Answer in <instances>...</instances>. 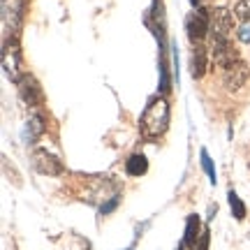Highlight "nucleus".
<instances>
[{
  "label": "nucleus",
  "mask_w": 250,
  "mask_h": 250,
  "mask_svg": "<svg viewBox=\"0 0 250 250\" xmlns=\"http://www.w3.org/2000/svg\"><path fill=\"white\" fill-rule=\"evenodd\" d=\"M167 127H169V104H167V100L153 98L144 109L139 130L146 139H158L167 132Z\"/></svg>",
  "instance_id": "1"
},
{
  "label": "nucleus",
  "mask_w": 250,
  "mask_h": 250,
  "mask_svg": "<svg viewBox=\"0 0 250 250\" xmlns=\"http://www.w3.org/2000/svg\"><path fill=\"white\" fill-rule=\"evenodd\" d=\"M186 30H188V37H190V42H202L206 37V33L211 30V12H206V9H195L192 14H188L186 19Z\"/></svg>",
  "instance_id": "2"
},
{
  "label": "nucleus",
  "mask_w": 250,
  "mask_h": 250,
  "mask_svg": "<svg viewBox=\"0 0 250 250\" xmlns=\"http://www.w3.org/2000/svg\"><path fill=\"white\" fill-rule=\"evenodd\" d=\"M26 12V0H2V26L9 33H17Z\"/></svg>",
  "instance_id": "3"
},
{
  "label": "nucleus",
  "mask_w": 250,
  "mask_h": 250,
  "mask_svg": "<svg viewBox=\"0 0 250 250\" xmlns=\"http://www.w3.org/2000/svg\"><path fill=\"white\" fill-rule=\"evenodd\" d=\"M232 30H234L232 12L225 7L211 9V33H213V40H229Z\"/></svg>",
  "instance_id": "4"
},
{
  "label": "nucleus",
  "mask_w": 250,
  "mask_h": 250,
  "mask_svg": "<svg viewBox=\"0 0 250 250\" xmlns=\"http://www.w3.org/2000/svg\"><path fill=\"white\" fill-rule=\"evenodd\" d=\"M211 49H213V62L223 70L232 67L234 62H239V54H236V49L232 46L229 40H213Z\"/></svg>",
  "instance_id": "5"
},
{
  "label": "nucleus",
  "mask_w": 250,
  "mask_h": 250,
  "mask_svg": "<svg viewBox=\"0 0 250 250\" xmlns=\"http://www.w3.org/2000/svg\"><path fill=\"white\" fill-rule=\"evenodd\" d=\"M17 86H19V95H21V100H23L26 104H33V107L42 104L44 98H42V88H40V83L35 81V77L23 74V77H19Z\"/></svg>",
  "instance_id": "6"
},
{
  "label": "nucleus",
  "mask_w": 250,
  "mask_h": 250,
  "mask_svg": "<svg viewBox=\"0 0 250 250\" xmlns=\"http://www.w3.org/2000/svg\"><path fill=\"white\" fill-rule=\"evenodd\" d=\"M33 165H35V169L40 171V174H49V176L62 174V162L58 160L56 155H51L49 151H44V148H37V151L33 153Z\"/></svg>",
  "instance_id": "7"
},
{
  "label": "nucleus",
  "mask_w": 250,
  "mask_h": 250,
  "mask_svg": "<svg viewBox=\"0 0 250 250\" xmlns=\"http://www.w3.org/2000/svg\"><path fill=\"white\" fill-rule=\"evenodd\" d=\"M19 62H21V54H19L17 40L5 37V46H2V67L14 81H19Z\"/></svg>",
  "instance_id": "8"
},
{
  "label": "nucleus",
  "mask_w": 250,
  "mask_h": 250,
  "mask_svg": "<svg viewBox=\"0 0 250 250\" xmlns=\"http://www.w3.org/2000/svg\"><path fill=\"white\" fill-rule=\"evenodd\" d=\"M250 77V70H248V65L246 62H234L232 67H227L225 70V77H223V81H225V86L229 90H239L246 83V79Z\"/></svg>",
  "instance_id": "9"
},
{
  "label": "nucleus",
  "mask_w": 250,
  "mask_h": 250,
  "mask_svg": "<svg viewBox=\"0 0 250 250\" xmlns=\"http://www.w3.org/2000/svg\"><path fill=\"white\" fill-rule=\"evenodd\" d=\"M197 239H202V236H199V218L192 213V215H188V220H186L183 246H186V248H197Z\"/></svg>",
  "instance_id": "10"
},
{
  "label": "nucleus",
  "mask_w": 250,
  "mask_h": 250,
  "mask_svg": "<svg viewBox=\"0 0 250 250\" xmlns=\"http://www.w3.org/2000/svg\"><path fill=\"white\" fill-rule=\"evenodd\" d=\"M42 132H44V118L40 116V114H35V116L26 123V127H23V142L33 144Z\"/></svg>",
  "instance_id": "11"
},
{
  "label": "nucleus",
  "mask_w": 250,
  "mask_h": 250,
  "mask_svg": "<svg viewBox=\"0 0 250 250\" xmlns=\"http://www.w3.org/2000/svg\"><path fill=\"white\" fill-rule=\"evenodd\" d=\"M146 169H148V160H146V155H139V153L125 162V171L130 176H142V174H146Z\"/></svg>",
  "instance_id": "12"
},
{
  "label": "nucleus",
  "mask_w": 250,
  "mask_h": 250,
  "mask_svg": "<svg viewBox=\"0 0 250 250\" xmlns=\"http://www.w3.org/2000/svg\"><path fill=\"white\" fill-rule=\"evenodd\" d=\"M190 67H192V77H195V79H202V77H204V72H206V51L202 49V46H197L195 49Z\"/></svg>",
  "instance_id": "13"
},
{
  "label": "nucleus",
  "mask_w": 250,
  "mask_h": 250,
  "mask_svg": "<svg viewBox=\"0 0 250 250\" xmlns=\"http://www.w3.org/2000/svg\"><path fill=\"white\" fill-rule=\"evenodd\" d=\"M227 197H229V208H232V215L236 218V220H243V218H246V206H243V202L239 199V195L232 190Z\"/></svg>",
  "instance_id": "14"
},
{
  "label": "nucleus",
  "mask_w": 250,
  "mask_h": 250,
  "mask_svg": "<svg viewBox=\"0 0 250 250\" xmlns=\"http://www.w3.org/2000/svg\"><path fill=\"white\" fill-rule=\"evenodd\" d=\"M234 17L239 19V21H250V0H239L236 2V7H234Z\"/></svg>",
  "instance_id": "15"
},
{
  "label": "nucleus",
  "mask_w": 250,
  "mask_h": 250,
  "mask_svg": "<svg viewBox=\"0 0 250 250\" xmlns=\"http://www.w3.org/2000/svg\"><path fill=\"white\" fill-rule=\"evenodd\" d=\"M202 167H204V171L208 174V181H211V183H215V169H213V162H211V158H208V153H206V148H202Z\"/></svg>",
  "instance_id": "16"
},
{
  "label": "nucleus",
  "mask_w": 250,
  "mask_h": 250,
  "mask_svg": "<svg viewBox=\"0 0 250 250\" xmlns=\"http://www.w3.org/2000/svg\"><path fill=\"white\" fill-rule=\"evenodd\" d=\"M116 206H118V197H111L107 204H102V208H100V211H102V215H107V213H111Z\"/></svg>",
  "instance_id": "17"
},
{
  "label": "nucleus",
  "mask_w": 250,
  "mask_h": 250,
  "mask_svg": "<svg viewBox=\"0 0 250 250\" xmlns=\"http://www.w3.org/2000/svg\"><path fill=\"white\" fill-rule=\"evenodd\" d=\"M236 35H239V40L241 42H246V44H250V26H243L236 30Z\"/></svg>",
  "instance_id": "18"
},
{
  "label": "nucleus",
  "mask_w": 250,
  "mask_h": 250,
  "mask_svg": "<svg viewBox=\"0 0 250 250\" xmlns=\"http://www.w3.org/2000/svg\"><path fill=\"white\" fill-rule=\"evenodd\" d=\"M208 241H211V236H208V232H204V234H202V239H199L197 250H208Z\"/></svg>",
  "instance_id": "19"
},
{
  "label": "nucleus",
  "mask_w": 250,
  "mask_h": 250,
  "mask_svg": "<svg viewBox=\"0 0 250 250\" xmlns=\"http://www.w3.org/2000/svg\"><path fill=\"white\" fill-rule=\"evenodd\" d=\"M190 2H192V7L199 9V7H202V2H204V0H190Z\"/></svg>",
  "instance_id": "20"
},
{
  "label": "nucleus",
  "mask_w": 250,
  "mask_h": 250,
  "mask_svg": "<svg viewBox=\"0 0 250 250\" xmlns=\"http://www.w3.org/2000/svg\"><path fill=\"white\" fill-rule=\"evenodd\" d=\"M183 248H186V246H179V250H183Z\"/></svg>",
  "instance_id": "21"
}]
</instances>
